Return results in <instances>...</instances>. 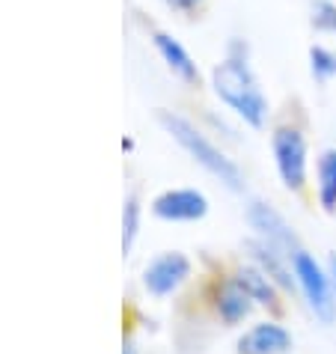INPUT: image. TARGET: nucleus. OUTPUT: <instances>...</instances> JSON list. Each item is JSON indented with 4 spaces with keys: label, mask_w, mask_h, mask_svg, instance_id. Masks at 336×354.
Wrapping results in <instances>:
<instances>
[{
    "label": "nucleus",
    "mask_w": 336,
    "mask_h": 354,
    "mask_svg": "<svg viewBox=\"0 0 336 354\" xmlns=\"http://www.w3.org/2000/svg\"><path fill=\"white\" fill-rule=\"evenodd\" d=\"M158 122L164 125V131L170 134L173 140L179 143L182 149L203 167V170H209L214 179H221L230 191H241L244 188V176L239 170V164H235L232 158H226V155L217 149L209 137H205L203 131H196V125H191L185 116L170 113V111H161V113H158Z\"/></svg>",
    "instance_id": "f03ea898"
},
{
    "label": "nucleus",
    "mask_w": 336,
    "mask_h": 354,
    "mask_svg": "<svg viewBox=\"0 0 336 354\" xmlns=\"http://www.w3.org/2000/svg\"><path fill=\"white\" fill-rule=\"evenodd\" d=\"M292 333L277 322H259L244 330L239 339V354H289Z\"/></svg>",
    "instance_id": "9d476101"
},
{
    "label": "nucleus",
    "mask_w": 336,
    "mask_h": 354,
    "mask_svg": "<svg viewBox=\"0 0 336 354\" xmlns=\"http://www.w3.org/2000/svg\"><path fill=\"white\" fill-rule=\"evenodd\" d=\"M235 280L244 286V292L253 298V304H259V307H277V283L265 274L259 265H241L239 271H235Z\"/></svg>",
    "instance_id": "f8f14e48"
},
{
    "label": "nucleus",
    "mask_w": 336,
    "mask_h": 354,
    "mask_svg": "<svg viewBox=\"0 0 336 354\" xmlns=\"http://www.w3.org/2000/svg\"><path fill=\"white\" fill-rule=\"evenodd\" d=\"M247 223L256 230V235H259L262 241H268V244H274V248H280V250H286L289 257H295L304 244H301V239L295 235V230L289 223L283 221V214L277 212V209H271L268 203H250L247 205Z\"/></svg>",
    "instance_id": "423d86ee"
},
{
    "label": "nucleus",
    "mask_w": 336,
    "mask_h": 354,
    "mask_svg": "<svg viewBox=\"0 0 336 354\" xmlns=\"http://www.w3.org/2000/svg\"><path fill=\"white\" fill-rule=\"evenodd\" d=\"M247 250H250L253 262L259 265V268L268 274V277L280 286L283 292H295L298 289V280H295V268H292V257L280 248H274V244L262 241V239H250L247 241Z\"/></svg>",
    "instance_id": "6e6552de"
},
{
    "label": "nucleus",
    "mask_w": 336,
    "mask_h": 354,
    "mask_svg": "<svg viewBox=\"0 0 336 354\" xmlns=\"http://www.w3.org/2000/svg\"><path fill=\"white\" fill-rule=\"evenodd\" d=\"M328 271H330V280H333V289H336V253H330V259H328Z\"/></svg>",
    "instance_id": "a211bd4d"
},
{
    "label": "nucleus",
    "mask_w": 336,
    "mask_h": 354,
    "mask_svg": "<svg viewBox=\"0 0 336 354\" xmlns=\"http://www.w3.org/2000/svg\"><path fill=\"white\" fill-rule=\"evenodd\" d=\"M310 68L315 81H330V77H336V54L321 45L310 48Z\"/></svg>",
    "instance_id": "2eb2a0df"
},
{
    "label": "nucleus",
    "mask_w": 336,
    "mask_h": 354,
    "mask_svg": "<svg viewBox=\"0 0 336 354\" xmlns=\"http://www.w3.org/2000/svg\"><path fill=\"white\" fill-rule=\"evenodd\" d=\"M155 48H158V54L164 57V63L173 68V75H179L185 84H200V68H196L191 54H187L173 36L155 33Z\"/></svg>",
    "instance_id": "9b49d317"
},
{
    "label": "nucleus",
    "mask_w": 336,
    "mask_h": 354,
    "mask_svg": "<svg viewBox=\"0 0 336 354\" xmlns=\"http://www.w3.org/2000/svg\"><path fill=\"white\" fill-rule=\"evenodd\" d=\"M167 3H170L173 9H182V12H187V9H194L200 0H167Z\"/></svg>",
    "instance_id": "f3484780"
},
{
    "label": "nucleus",
    "mask_w": 336,
    "mask_h": 354,
    "mask_svg": "<svg viewBox=\"0 0 336 354\" xmlns=\"http://www.w3.org/2000/svg\"><path fill=\"white\" fill-rule=\"evenodd\" d=\"M122 354H134V342H131V339H128V342H125V348H122Z\"/></svg>",
    "instance_id": "6ab92c4d"
},
{
    "label": "nucleus",
    "mask_w": 336,
    "mask_h": 354,
    "mask_svg": "<svg viewBox=\"0 0 336 354\" xmlns=\"http://www.w3.org/2000/svg\"><path fill=\"white\" fill-rule=\"evenodd\" d=\"M212 304H214V313L221 316V322H226V324H241L253 313V307H256L253 298L244 292V286L235 277L217 280Z\"/></svg>",
    "instance_id": "1a4fd4ad"
},
{
    "label": "nucleus",
    "mask_w": 336,
    "mask_h": 354,
    "mask_svg": "<svg viewBox=\"0 0 336 354\" xmlns=\"http://www.w3.org/2000/svg\"><path fill=\"white\" fill-rule=\"evenodd\" d=\"M319 203L328 214L336 212V149H324L319 158Z\"/></svg>",
    "instance_id": "ddd939ff"
},
{
    "label": "nucleus",
    "mask_w": 336,
    "mask_h": 354,
    "mask_svg": "<svg viewBox=\"0 0 336 354\" xmlns=\"http://www.w3.org/2000/svg\"><path fill=\"white\" fill-rule=\"evenodd\" d=\"M310 21L315 30L321 33H336V3L333 0H312V9H310Z\"/></svg>",
    "instance_id": "dca6fc26"
},
{
    "label": "nucleus",
    "mask_w": 336,
    "mask_h": 354,
    "mask_svg": "<svg viewBox=\"0 0 336 354\" xmlns=\"http://www.w3.org/2000/svg\"><path fill=\"white\" fill-rule=\"evenodd\" d=\"M295 280H298V292L304 295L306 307L319 322L330 324L336 319V289L330 280V271H324L315 257H310L304 248L292 257Z\"/></svg>",
    "instance_id": "7ed1b4c3"
},
{
    "label": "nucleus",
    "mask_w": 336,
    "mask_h": 354,
    "mask_svg": "<svg viewBox=\"0 0 336 354\" xmlns=\"http://www.w3.org/2000/svg\"><path fill=\"white\" fill-rule=\"evenodd\" d=\"M152 214L170 223H191L209 214V200L196 188H170L152 200Z\"/></svg>",
    "instance_id": "39448f33"
},
{
    "label": "nucleus",
    "mask_w": 336,
    "mask_h": 354,
    "mask_svg": "<svg viewBox=\"0 0 336 354\" xmlns=\"http://www.w3.org/2000/svg\"><path fill=\"white\" fill-rule=\"evenodd\" d=\"M191 277V259L179 250H170V253H161L155 257L143 271V286L155 298H167L173 295L182 283Z\"/></svg>",
    "instance_id": "0eeeda50"
},
{
    "label": "nucleus",
    "mask_w": 336,
    "mask_h": 354,
    "mask_svg": "<svg viewBox=\"0 0 336 354\" xmlns=\"http://www.w3.org/2000/svg\"><path fill=\"white\" fill-rule=\"evenodd\" d=\"M274 146V164L277 173H280L283 185L289 191H304L306 185V140L301 129H292V125H280L271 137Z\"/></svg>",
    "instance_id": "20e7f679"
},
{
    "label": "nucleus",
    "mask_w": 336,
    "mask_h": 354,
    "mask_svg": "<svg viewBox=\"0 0 336 354\" xmlns=\"http://www.w3.org/2000/svg\"><path fill=\"white\" fill-rule=\"evenodd\" d=\"M137 232H140V203H137V196L131 194L125 200V209H122V250L125 253L134 248Z\"/></svg>",
    "instance_id": "4468645a"
},
{
    "label": "nucleus",
    "mask_w": 336,
    "mask_h": 354,
    "mask_svg": "<svg viewBox=\"0 0 336 354\" xmlns=\"http://www.w3.org/2000/svg\"><path fill=\"white\" fill-rule=\"evenodd\" d=\"M214 93L221 95L223 104H230L250 129H262L268 120V102L256 84V77L250 72L244 57H230L212 72Z\"/></svg>",
    "instance_id": "f257e3e1"
}]
</instances>
